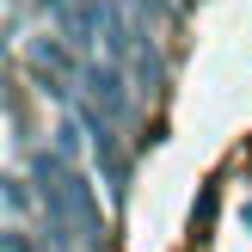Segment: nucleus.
<instances>
[{
	"mask_svg": "<svg viewBox=\"0 0 252 252\" xmlns=\"http://www.w3.org/2000/svg\"><path fill=\"white\" fill-rule=\"evenodd\" d=\"M80 86H86V105H93L98 117H111V123H123V117H129V86H123V68H111V62L86 56Z\"/></svg>",
	"mask_w": 252,
	"mask_h": 252,
	"instance_id": "nucleus-1",
	"label": "nucleus"
},
{
	"mask_svg": "<svg viewBox=\"0 0 252 252\" xmlns=\"http://www.w3.org/2000/svg\"><path fill=\"white\" fill-rule=\"evenodd\" d=\"M6 203H12V216H25V209H31V191H25V179H6Z\"/></svg>",
	"mask_w": 252,
	"mask_h": 252,
	"instance_id": "nucleus-2",
	"label": "nucleus"
},
{
	"mask_svg": "<svg viewBox=\"0 0 252 252\" xmlns=\"http://www.w3.org/2000/svg\"><path fill=\"white\" fill-rule=\"evenodd\" d=\"M209 216H216V191H203V197H197V209H191V228H209Z\"/></svg>",
	"mask_w": 252,
	"mask_h": 252,
	"instance_id": "nucleus-3",
	"label": "nucleus"
},
{
	"mask_svg": "<svg viewBox=\"0 0 252 252\" xmlns=\"http://www.w3.org/2000/svg\"><path fill=\"white\" fill-rule=\"evenodd\" d=\"M6 252H43V246H37L25 228H12V234H6Z\"/></svg>",
	"mask_w": 252,
	"mask_h": 252,
	"instance_id": "nucleus-4",
	"label": "nucleus"
}]
</instances>
